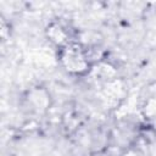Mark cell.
Masks as SVG:
<instances>
[{"instance_id":"obj_1","label":"cell","mask_w":156,"mask_h":156,"mask_svg":"<svg viewBox=\"0 0 156 156\" xmlns=\"http://www.w3.org/2000/svg\"><path fill=\"white\" fill-rule=\"evenodd\" d=\"M60 58L65 68L73 73L85 72L91 62V57L88 54V50L73 43H68L67 45L61 46Z\"/></svg>"}]
</instances>
